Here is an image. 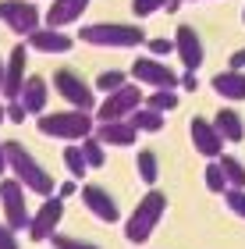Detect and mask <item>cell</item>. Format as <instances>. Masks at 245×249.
<instances>
[{
    "label": "cell",
    "instance_id": "6da1fadb",
    "mask_svg": "<svg viewBox=\"0 0 245 249\" xmlns=\"http://www.w3.org/2000/svg\"><path fill=\"white\" fill-rule=\"evenodd\" d=\"M4 153H7V167L15 171V178H18L29 192H36V196H43V199H50L53 192H57V182H53L50 171L36 160V157H32L29 146H21V142H4Z\"/></svg>",
    "mask_w": 245,
    "mask_h": 249
},
{
    "label": "cell",
    "instance_id": "7a4b0ae2",
    "mask_svg": "<svg viewBox=\"0 0 245 249\" xmlns=\"http://www.w3.org/2000/svg\"><path fill=\"white\" fill-rule=\"evenodd\" d=\"M36 128L47 135V139H68V142H82L85 135H93L96 121L85 110H53V114H39Z\"/></svg>",
    "mask_w": 245,
    "mask_h": 249
},
{
    "label": "cell",
    "instance_id": "3957f363",
    "mask_svg": "<svg viewBox=\"0 0 245 249\" xmlns=\"http://www.w3.org/2000/svg\"><path fill=\"white\" fill-rule=\"evenodd\" d=\"M163 210H167V196L157 192V189H149L146 196H142V203L131 210V217L125 221V239L131 246L149 242V235L157 231V224L163 221Z\"/></svg>",
    "mask_w": 245,
    "mask_h": 249
},
{
    "label": "cell",
    "instance_id": "277c9868",
    "mask_svg": "<svg viewBox=\"0 0 245 249\" xmlns=\"http://www.w3.org/2000/svg\"><path fill=\"white\" fill-rule=\"evenodd\" d=\"M79 39L89 47H139L146 43L142 25H125V21H96V25H82Z\"/></svg>",
    "mask_w": 245,
    "mask_h": 249
},
{
    "label": "cell",
    "instance_id": "5b68a950",
    "mask_svg": "<svg viewBox=\"0 0 245 249\" xmlns=\"http://www.w3.org/2000/svg\"><path fill=\"white\" fill-rule=\"evenodd\" d=\"M142 104V89L139 82H125L121 89H114V93H107L103 104H96V121H128L131 110H139Z\"/></svg>",
    "mask_w": 245,
    "mask_h": 249
},
{
    "label": "cell",
    "instance_id": "8992f818",
    "mask_svg": "<svg viewBox=\"0 0 245 249\" xmlns=\"http://www.w3.org/2000/svg\"><path fill=\"white\" fill-rule=\"evenodd\" d=\"M53 89H57V93L68 100L75 110H85V114H93V110H96L93 86H89L79 71H71V68H61V71L53 75Z\"/></svg>",
    "mask_w": 245,
    "mask_h": 249
},
{
    "label": "cell",
    "instance_id": "52a82bcc",
    "mask_svg": "<svg viewBox=\"0 0 245 249\" xmlns=\"http://www.w3.org/2000/svg\"><path fill=\"white\" fill-rule=\"evenodd\" d=\"M0 21L11 32H18V36H29V32L39 29L43 15L32 0H0Z\"/></svg>",
    "mask_w": 245,
    "mask_h": 249
},
{
    "label": "cell",
    "instance_id": "ba28073f",
    "mask_svg": "<svg viewBox=\"0 0 245 249\" xmlns=\"http://www.w3.org/2000/svg\"><path fill=\"white\" fill-rule=\"evenodd\" d=\"M0 203H4V213H7V228L11 231H21L29 228V207H25V185L18 178H4L0 182Z\"/></svg>",
    "mask_w": 245,
    "mask_h": 249
},
{
    "label": "cell",
    "instance_id": "9c48e42d",
    "mask_svg": "<svg viewBox=\"0 0 245 249\" xmlns=\"http://www.w3.org/2000/svg\"><path fill=\"white\" fill-rule=\"evenodd\" d=\"M188 135H192L196 153L210 157V160H217V157L224 153V135L217 132V124H213V121H206V118H192V121H188Z\"/></svg>",
    "mask_w": 245,
    "mask_h": 249
},
{
    "label": "cell",
    "instance_id": "30bf717a",
    "mask_svg": "<svg viewBox=\"0 0 245 249\" xmlns=\"http://www.w3.org/2000/svg\"><path fill=\"white\" fill-rule=\"evenodd\" d=\"M61 217H64V199H57V196L43 199V207L36 210V217L29 221V235H32V242H47L50 235L57 231Z\"/></svg>",
    "mask_w": 245,
    "mask_h": 249
},
{
    "label": "cell",
    "instance_id": "8fae6325",
    "mask_svg": "<svg viewBox=\"0 0 245 249\" xmlns=\"http://www.w3.org/2000/svg\"><path fill=\"white\" fill-rule=\"evenodd\" d=\"M131 78H135V82H146L153 89H178V75L157 57H139L131 64Z\"/></svg>",
    "mask_w": 245,
    "mask_h": 249
},
{
    "label": "cell",
    "instance_id": "7c38bea8",
    "mask_svg": "<svg viewBox=\"0 0 245 249\" xmlns=\"http://www.w3.org/2000/svg\"><path fill=\"white\" fill-rule=\"evenodd\" d=\"M82 203H85V210H93V217L103 221V224H114L121 217L114 196H110L103 185H82Z\"/></svg>",
    "mask_w": 245,
    "mask_h": 249
},
{
    "label": "cell",
    "instance_id": "4fadbf2b",
    "mask_svg": "<svg viewBox=\"0 0 245 249\" xmlns=\"http://www.w3.org/2000/svg\"><path fill=\"white\" fill-rule=\"evenodd\" d=\"M174 50H178V57H181V64L188 68V71H196V68L203 64V39H199V32L192 25H178Z\"/></svg>",
    "mask_w": 245,
    "mask_h": 249
},
{
    "label": "cell",
    "instance_id": "5bb4252c",
    "mask_svg": "<svg viewBox=\"0 0 245 249\" xmlns=\"http://www.w3.org/2000/svg\"><path fill=\"white\" fill-rule=\"evenodd\" d=\"M25 43L32 50H43V53H68L75 47V39L68 36V32H61V29H50V25H39L36 32H29Z\"/></svg>",
    "mask_w": 245,
    "mask_h": 249
},
{
    "label": "cell",
    "instance_id": "9a60e30c",
    "mask_svg": "<svg viewBox=\"0 0 245 249\" xmlns=\"http://www.w3.org/2000/svg\"><path fill=\"white\" fill-rule=\"evenodd\" d=\"M25 64H29V50L15 47L11 57H7V64H4V89H0L7 100H18L21 86H25Z\"/></svg>",
    "mask_w": 245,
    "mask_h": 249
},
{
    "label": "cell",
    "instance_id": "2e32d148",
    "mask_svg": "<svg viewBox=\"0 0 245 249\" xmlns=\"http://www.w3.org/2000/svg\"><path fill=\"white\" fill-rule=\"evenodd\" d=\"M93 135L103 146H131V142L139 139V128L131 121H96Z\"/></svg>",
    "mask_w": 245,
    "mask_h": 249
},
{
    "label": "cell",
    "instance_id": "e0dca14e",
    "mask_svg": "<svg viewBox=\"0 0 245 249\" xmlns=\"http://www.w3.org/2000/svg\"><path fill=\"white\" fill-rule=\"evenodd\" d=\"M47 100H50V89H47V78L43 75H25V86L18 93V104L29 110V114H47Z\"/></svg>",
    "mask_w": 245,
    "mask_h": 249
},
{
    "label": "cell",
    "instance_id": "ac0fdd59",
    "mask_svg": "<svg viewBox=\"0 0 245 249\" xmlns=\"http://www.w3.org/2000/svg\"><path fill=\"white\" fill-rule=\"evenodd\" d=\"M85 7H89V0H53L50 11H47V25L64 29V25H71V21H79L85 15Z\"/></svg>",
    "mask_w": 245,
    "mask_h": 249
},
{
    "label": "cell",
    "instance_id": "d6986e66",
    "mask_svg": "<svg viewBox=\"0 0 245 249\" xmlns=\"http://www.w3.org/2000/svg\"><path fill=\"white\" fill-rule=\"evenodd\" d=\"M213 93L224 100H245V71H220L213 75Z\"/></svg>",
    "mask_w": 245,
    "mask_h": 249
},
{
    "label": "cell",
    "instance_id": "ffe728a7",
    "mask_svg": "<svg viewBox=\"0 0 245 249\" xmlns=\"http://www.w3.org/2000/svg\"><path fill=\"white\" fill-rule=\"evenodd\" d=\"M217 132L224 135V142H242L245 139V121H242V114L238 110H231V107H224V110H217Z\"/></svg>",
    "mask_w": 245,
    "mask_h": 249
},
{
    "label": "cell",
    "instance_id": "44dd1931",
    "mask_svg": "<svg viewBox=\"0 0 245 249\" xmlns=\"http://www.w3.org/2000/svg\"><path fill=\"white\" fill-rule=\"evenodd\" d=\"M217 164H220V171H224V178H228V185H231V189H245V164L238 160V157L220 153V157H217Z\"/></svg>",
    "mask_w": 245,
    "mask_h": 249
},
{
    "label": "cell",
    "instance_id": "7402d4cb",
    "mask_svg": "<svg viewBox=\"0 0 245 249\" xmlns=\"http://www.w3.org/2000/svg\"><path fill=\"white\" fill-rule=\"evenodd\" d=\"M128 121L135 124L139 132H160L163 128V114L160 110H149V107H139V110H131Z\"/></svg>",
    "mask_w": 245,
    "mask_h": 249
},
{
    "label": "cell",
    "instance_id": "603a6c76",
    "mask_svg": "<svg viewBox=\"0 0 245 249\" xmlns=\"http://www.w3.org/2000/svg\"><path fill=\"white\" fill-rule=\"evenodd\" d=\"M64 167H68V175L75 178V182H82V175L89 171V164H85V157H82V146H79V142H71L68 150H64Z\"/></svg>",
    "mask_w": 245,
    "mask_h": 249
},
{
    "label": "cell",
    "instance_id": "cb8c5ba5",
    "mask_svg": "<svg viewBox=\"0 0 245 249\" xmlns=\"http://www.w3.org/2000/svg\"><path fill=\"white\" fill-rule=\"evenodd\" d=\"M79 146H82V157H85L89 167H103L107 164V150H103V142H99L96 135H85Z\"/></svg>",
    "mask_w": 245,
    "mask_h": 249
},
{
    "label": "cell",
    "instance_id": "d4e9b609",
    "mask_svg": "<svg viewBox=\"0 0 245 249\" xmlns=\"http://www.w3.org/2000/svg\"><path fill=\"white\" fill-rule=\"evenodd\" d=\"M135 167H139V178H142V182L153 185V182H157V150H139Z\"/></svg>",
    "mask_w": 245,
    "mask_h": 249
},
{
    "label": "cell",
    "instance_id": "484cf974",
    "mask_svg": "<svg viewBox=\"0 0 245 249\" xmlns=\"http://www.w3.org/2000/svg\"><path fill=\"white\" fill-rule=\"evenodd\" d=\"M146 107L149 110H160V114H167V110L178 107V93L174 89H157L153 96H146Z\"/></svg>",
    "mask_w": 245,
    "mask_h": 249
},
{
    "label": "cell",
    "instance_id": "4316f807",
    "mask_svg": "<svg viewBox=\"0 0 245 249\" xmlns=\"http://www.w3.org/2000/svg\"><path fill=\"white\" fill-rule=\"evenodd\" d=\"M125 82H128L125 71H99L96 75V89H99V93H114V89H121Z\"/></svg>",
    "mask_w": 245,
    "mask_h": 249
},
{
    "label": "cell",
    "instance_id": "83f0119b",
    "mask_svg": "<svg viewBox=\"0 0 245 249\" xmlns=\"http://www.w3.org/2000/svg\"><path fill=\"white\" fill-rule=\"evenodd\" d=\"M206 189H210V192H228V189H231L217 160H210V164H206Z\"/></svg>",
    "mask_w": 245,
    "mask_h": 249
},
{
    "label": "cell",
    "instance_id": "f1b7e54d",
    "mask_svg": "<svg viewBox=\"0 0 245 249\" xmlns=\"http://www.w3.org/2000/svg\"><path fill=\"white\" fill-rule=\"evenodd\" d=\"M50 242L57 246V249H99V246L85 242V239H75V235H61V231H53V235H50Z\"/></svg>",
    "mask_w": 245,
    "mask_h": 249
},
{
    "label": "cell",
    "instance_id": "f546056e",
    "mask_svg": "<svg viewBox=\"0 0 245 249\" xmlns=\"http://www.w3.org/2000/svg\"><path fill=\"white\" fill-rule=\"evenodd\" d=\"M171 0H131V11H135V18H146V15H157L163 11Z\"/></svg>",
    "mask_w": 245,
    "mask_h": 249
},
{
    "label": "cell",
    "instance_id": "4dcf8cb0",
    "mask_svg": "<svg viewBox=\"0 0 245 249\" xmlns=\"http://www.w3.org/2000/svg\"><path fill=\"white\" fill-rule=\"evenodd\" d=\"M167 53H174V39H149V57H157V61H163Z\"/></svg>",
    "mask_w": 245,
    "mask_h": 249
},
{
    "label": "cell",
    "instance_id": "1f68e13d",
    "mask_svg": "<svg viewBox=\"0 0 245 249\" xmlns=\"http://www.w3.org/2000/svg\"><path fill=\"white\" fill-rule=\"evenodd\" d=\"M224 199H228V207L238 213V217H245V189H228L224 192Z\"/></svg>",
    "mask_w": 245,
    "mask_h": 249
},
{
    "label": "cell",
    "instance_id": "d6a6232c",
    "mask_svg": "<svg viewBox=\"0 0 245 249\" xmlns=\"http://www.w3.org/2000/svg\"><path fill=\"white\" fill-rule=\"evenodd\" d=\"M4 114H7L11 121H25V118H29V110H25V107H21V104H18V100H11V104H7V110H4Z\"/></svg>",
    "mask_w": 245,
    "mask_h": 249
},
{
    "label": "cell",
    "instance_id": "836d02e7",
    "mask_svg": "<svg viewBox=\"0 0 245 249\" xmlns=\"http://www.w3.org/2000/svg\"><path fill=\"white\" fill-rule=\"evenodd\" d=\"M0 249H18V239H15V231H11L7 224H0Z\"/></svg>",
    "mask_w": 245,
    "mask_h": 249
},
{
    "label": "cell",
    "instance_id": "e575fe53",
    "mask_svg": "<svg viewBox=\"0 0 245 249\" xmlns=\"http://www.w3.org/2000/svg\"><path fill=\"white\" fill-rule=\"evenodd\" d=\"M178 86H181L185 93H196V89H199V78H196V71H185L181 78H178Z\"/></svg>",
    "mask_w": 245,
    "mask_h": 249
},
{
    "label": "cell",
    "instance_id": "d590c367",
    "mask_svg": "<svg viewBox=\"0 0 245 249\" xmlns=\"http://www.w3.org/2000/svg\"><path fill=\"white\" fill-rule=\"evenodd\" d=\"M75 192H79V182H64V185H57L53 196H57V199H68V196H75Z\"/></svg>",
    "mask_w": 245,
    "mask_h": 249
},
{
    "label": "cell",
    "instance_id": "8d00e7d4",
    "mask_svg": "<svg viewBox=\"0 0 245 249\" xmlns=\"http://www.w3.org/2000/svg\"><path fill=\"white\" fill-rule=\"evenodd\" d=\"M242 68H245V50H235L228 61V71H242Z\"/></svg>",
    "mask_w": 245,
    "mask_h": 249
},
{
    "label": "cell",
    "instance_id": "74e56055",
    "mask_svg": "<svg viewBox=\"0 0 245 249\" xmlns=\"http://www.w3.org/2000/svg\"><path fill=\"white\" fill-rule=\"evenodd\" d=\"M7 171V153H4V142H0V175Z\"/></svg>",
    "mask_w": 245,
    "mask_h": 249
},
{
    "label": "cell",
    "instance_id": "f35d334b",
    "mask_svg": "<svg viewBox=\"0 0 245 249\" xmlns=\"http://www.w3.org/2000/svg\"><path fill=\"white\" fill-rule=\"evenodd\" d=\"M0 89H4V61H0Z\"/></svg>",
    "mask_w": 245,
    "mask_h": 249
},
{
    "label": "cell",
    "instance_id": "ab89813d",
    "mask_svg": "<svg viewBox=\"0 0 245 249\" xmlns=\"http://www.w3.org/2000/svg\"><path fill=\"white\" fill-rule=\"evenodd\" d=\"M4 118H7V114H4V107H0V124H4Z\"/></svg>",
    "mask_w": 245,
    "mask_h": 249
},
{
    "label": "cell",
    "instance_id": "60d3db41",
    "mask_svg": "<svg viewBox=\"0 0 245 249\" xmlns=\"http://www.w3.org/2000/svg\"><path fill=\"white\" fill-rule=\"evenodd\" d=\"M242 21H245V7H242Z\"/></svg>",
    "mask_w": 245,
    "mask_h": 249
}]
</instances>
